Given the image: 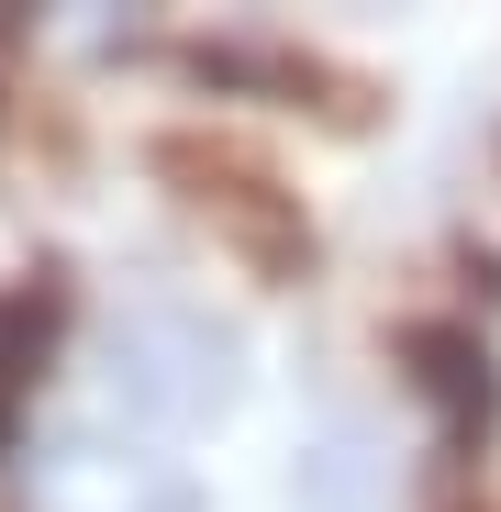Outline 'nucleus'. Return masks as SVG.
<instances>
[{
  "label": "nucleus",
  "instance_id": "nucleus-1",
  "mask_svg": "<svg viewBox=\"0 0 501 512\" xmlns=\"http://www.w3.org/2000/svg\"><path fill=\"white\" fill-rule=\"evenodd\" d=\"M34 346H45V301H0V435H12V390H23Z\"/></svg>",
  "mask_w": 501,
  "mask_h": 512
}]
</instances>
